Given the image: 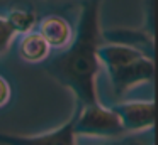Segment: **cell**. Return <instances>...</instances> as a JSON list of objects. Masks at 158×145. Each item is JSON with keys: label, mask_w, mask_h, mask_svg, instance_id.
I'll list each match as a JSON object with an SVG mask.
<instances>
[{"label": "cell", "mask_w": 158, "mask_h": 145, "mask_svg": "<svg viewBox=\"0 0 158 145\" xmlns=\"http://www.w3.org/2000/svg\"><path fill=\"white\" fill-rule=\"evenodd\" d=\"M7 22L10 24V27L14 29V32L17 34H26L29 30H34V27L38 25V15L36 12L27 9H12L10 12L5 15Z\"/></svg>", "instance_id": "9"}, {"label": "cell", "mask_w": 158, "mask_h": 145, "mask_svg": "<svg viewBox=\"0 0 158 145\" xmlns=\"http://www.w3.org/2000/svg\"><path fill=\"white\" fill-rule=\"evenodd\" d=\"M124 145H143V143H139L138 140H124Z\"/></svg>", "instance_id": "14"}, {"label": "cell", "mask_w": 158, "mask_h": 145, "mask_svg": "<svg viewBox=\"0 0 158 145\" xmlns=\"http://www.w3.org/2000/svg\"><path fill=\"white\" fill-rule=\"evenodd\" d=\"M38 32L48 42L51 49H65L73 37V27L65 17L61 15H46L38 20Z\"/></svg>", "instance_id": "7"}, {"label": "cell", "mask_w": 158, "mask_h": 145, "mask_svg": "<svg viewBox=\"0 0 158 145\" xmlns=\"http://www.w3.org/2000/svg\"><path fill=\"white\" fill-rule=\"evenodd\" d=\"M77 116V108L73 115L63 125L56 127L51 132L38 135H19V133H5L0 132V145H75L77 135L73 130Z\"/></svg>", "instance_id": "4"}, {"label": "cell", "mask_w": 158, "mask_h": 145, "mask_svg": "<svg viewBox=\"0 0 158 145\" xmlns=\"http://www.w3.org/2000/svg\"><path fill=\"white\" fill-rule=\"evenodd\" d=\"M10 96H12V88H10V84H9V81L5 79L2 74H0V108L5 106V105L9 103Z\"/></svg>", "instance_id": "12"}, {"label": "cell", "mask_w": 158, "mask_h": 145, "mask_svg": "<svg viewBox=\"0 0 158 145\" xmlns=\"http://www.w3.org/2000/svg\"><path fill=\"white\" fill-rule=\"evenodd\" d=\"M51 47L48 46L43 36L38 30H29V32L22 34V39L19 42V56L26 61V63H43L48 61Z\"/></svg>", "instance_id": "8"}, {"label": "cell", "mask_w": 158, "mask_h": 145, "mask_svg": "<svg viewBox=\"0 0 158 145\" xmlns=\"http://www.w3.org/2000/svg\"><path fill=\"white\" fill-rule=\"evenodd\" d=\"M102 39L107 42H116L131 46L141 51L144 56L155 59V34L148 32L146 29H127V27H117V29L102 30Z\"/></svg>", "instance_id": "6"}, {"label": "cell", "mask_w": 158, "mask_h": 145, "mask_svg": "<svg viewBox=\"0 0 158 145\" xmlns=\"http://www.w3.org/2000/svg\"><path fill=\"white\" fill-rule=\"evenodd\" d=\"M100 9L102 0H83L70 44L46 64V73L68 88L80 105L99 103L97 76L102 67L97 56L102 44Z\"/></svg>", "instance_id": "1"}, {"label": "cell", "mask_w": 158, "mask_h": 145, "mask_svg": "<svg viewBox=\"0 0 158 145\" xmlns=\"http://www.w3.org/2000/svg\"><path fill=\"white\" fill-rule=\"evenodd\" d=\"M112 111L119 116L124 132L151 130L155 125V101L153 100H133L114 103Z\"/></svg>", "instance_id": "5"}, {"label": "cell", "mask_w": 158, "mask_h": 145, "mask_svg": "<svg viewBox=\"0 0 158 145\" xmlns=\"http://www.w3.org/2000/svg\"><path fill=\"white\" fill-rule=\"evenodd\" d=\"M109 74L110 84L116 96H123L134 86L143 83H150L155 78V59L148 56H139L123 63L116 67L106 69Z\"/></svg>", "instance_id": "3"}, {"label": "cell", "mask_w": 158, "mask_h": 145, "mask_svg": "<svg viewBox=\"0 0 158 145\" xmlns=\"http://www.w3.org/2000/svg\"><path fill=\"white\" fill-rule=\"evenodd\" d=\"M77 116L73 123L77 137H95V138H117L124 133L121 120L110 106L99 103L80 105L77 103Z\"/></svg>", "instance_id": "2"}, {"label": "cell", "mask_w": 158, "mask_h": 145, "mask_svg": "<svg viewBox=\"0 0 158 145\" xmlns=\"http://www.w3.org/2000/svg\"><path fill=\"white\" fill-rule=\"evenodd\" d=\"M144 17H143V29L155 34V0H144L143 3Z\"/></svg>", "instance_id": "11"}, {"label": "cell", "mask_w": 158, "mask_h": 145, "mask_svg": "<svg viewBox=\"0 0 158 145\" xmlns=\"http://www.w3.org/2000/svg\"><path fill=\"white\" fill-rule=\"evenodd\" d=\"M15 36L17 34L14 32V29L7 22V19L0 15V56L9 51V47H10V44H12Z\"/></svg>", "instance_id": "10"}, {"label": "cell", "mask_w": 158, "mask_h": 145, "mask_svg": "<svg viewBox=\"0 0 158 145\" xmlns=\"http://www.w3.org/2000/svg\"><path fill=\"white\" fill-rule=\"evenodd\" d=\"M95 145H124V140H121V137H117V138H107L106 142H102V143H95Z\"/></svg>", "instance_id": "13"}]
</instances>
